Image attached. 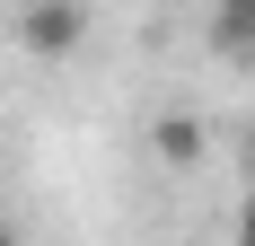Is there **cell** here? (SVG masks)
Listing matches in <instances>:
<instances>
[{
	"label": "cell",
	"instance_id": "obj_1",
	"mask_svg": "<svg viewBox=\"0 0 255 246\" xmlns=\"http://www.w3.org/2000/svg\"><path fill=\"white\" fill-rule=\"evenodd\" d=\"M26 53H44V62H71L79 35H88V9L79 0H26V18H18Z\"/></svg>",
	"mask_w": 255,
	"mask_h": 246
},
{
	"label": "cell",
	"instance_id": "obj_2",
	"mask_svg": "<svg viewBox=\"0 0 255 246\" xmlns=\"http://www.w3.org/2000/svg\"><path fill=\"white\" fill-rule=\"evenodd\" d=\"M150 149L167 158V167H203V123L194 115H158L150 123Z\"/></svg>",
	"mask_w": 255,
	"mask_h": 246
},
{
	"label": "cell",
	"instance_id": "obj_3",
	"mask_svg": "<svg viewBox=\"0 0 255 246\" xmlns=\"http://www.w3.org/2000/svg\"><path fill=\"white\" fill-rule=\"evenodd\" d=\"M211 35H220V53L247 62L255 53V0H220V9H211Z\"/></svg>",
	"mask_w": 255,
	"mask_h": 246
},
{
	"label": "cell",
	"instance_id": "obj_4",
	"mask_svg": "<svg viewBox=\"0 0 255 246\" xmlns=\"http://www.w3.org/2000/svg\"><path fill=\"white\" fill-rule=\"evenodd\" d=\"M238 246H255V202H247V211H238Z\"/></svg>",
	"mask_w": 255,
	"mask_h": 246
},
{
	"label": "cell",
	"instance_id": "obj_5",
	"mask_svg": "<svg viewBox=\"0 0 255 246\" xmlns=\"http://www.w3.org/2000/svg\"><path fill=\"white\" fill-rule=\"evenodd\" d=\"M0 246H18V238H9V229H0Z\"/></svg>",
	"mask_w": 255,
	"mask_h": 246
}]
</instances>
